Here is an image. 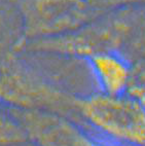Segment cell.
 <instances>
[{
	"mask_svg": "<svg viewBox=\"0 0 145 146\" xmlns=\"http://www.w3.org/2000/svg\"><path fill=\"white\" fill-rule=\"evenodd\" d=\"M119 55L131 64L145 60V2L130 6L129 26Z\"/></svg>",
	"mask_w": 145,
	"mask_h": 146,
	"instance_id": "277c9868",
	"label": "cell"
},
{
	"mask_svg": "<svg viewBox=\"0 0 145 146\" xmlns=\"http://www.w3.org/2000/svg\"><path fill=\"white\" fill-rule=\"evenodd\" d=\"M126 94L145 106V60L132 64L131 76Z\"/></svg>",
	"mask_w": 145,
	"mask_h": 146,
	"instance_id": "8992f818",
	"label": "cell"
},
{
	"mask_svg": "<svg viewBox=\"0 0 145 146\" xmlns=\"http://www.w3.org/2000/svg\"><path fill=\"white\" fill-rule=\"evenodd\" d=\"M102 93L126 94L131 76L132 64L118 52H105L88 58Z\"/></svg>",
	"mask_w": 145,
	"mask_h": 146,
	"instance_id": "3957f363",
	"label": "cell"
},
{
	"mask_svg": "<svg viewBox=\"0 0 145 146\" xmlns=\"http://www.w3.org/2000/svg\"><path fill=\"white\" fill-rule=\"evenodd\" d=\"M77 113L115 142L145 146V106L128 94L78 99Z\"/></svg>",
	"mask_w": 145,
	"mask_h": 146,
	"instance_id": "6da1fadb",
	"label": "cell"
},
{
	"mask_svg": "<svg viewBox=\"0 0 145 146\" xmlns=\"http://www.w3.org/2000/svg\"><path fill=\"white\" fill-rule=\"evenodd\" d=\"M34 146H124L97 140L57 113L13 108L9 111Z\"/></svg>",
	"mask_w": 145,
	"mask_h": 146,
	"instance_id": "7a4b0ae2",
	"label": "cell"
},
{
	"mask_svg": "<svg viewBox=\"0 0 145 146\" xmlns=\"http://www.w3.org/2000/svg\"><path fill=\"white\" fill-rule=\"evenodd\" d=\"M26 141V134L18 120L11 112L0 110V146H11Z\"/></svg>",
	"mask_w": 145,
	"mask_h": 146,
	"instance_id": "5b68a950",
	"label": "cell"
},
{
	"mask_svg": "<svg viewBox=\"0 0 145 146\" xmlns=\"http://www.w3.org/2000/svg\"><path fill=\"white\" fill-rule=\"evenodd\" d=\"M78 1L97 18L119 8L145 2V0H78Z\"/></svg>",
	"mask_w": 145,
	"mask_h": 146,
	"instance_id": "52a82bcc",
	"label": "cell"
}]
</instances>
